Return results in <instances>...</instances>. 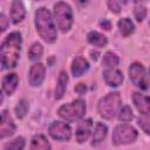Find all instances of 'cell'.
Listing matches in <instances>:
<instances>
[{"label":"cell","instance_id":"obj_1","mask_svg":"<svg viewBox=\"0 0 150 150\" xmlns=\"http://www.w3.org/2000/svg\"><path fill=\"white\" fill-rule=\"evenodd\" d=\"M22 38L19 32H12L0 45V66L5 69L14 68L20 57Z\"/></svg>","mask_w":150,"mask_h":150},{"label":"cell","instance_id":"obj_2","mask_svg":"<svg viewBox=\"0 0 150 150\" xmlns=\"http://www.w3.org/2000/svg\"><path fill=\"white\" fill-rule=\"evenodd\" d=\"M35 26L39 35L47 43H52L57 38L56 26L52 18L49 9L46 7H40L35 12Z\"/></svg>","mask_w":150,"mask_h":150},{"label":"cell","instance_id":"obj_3","mask_svg":"<svg viewBox=\"0 0 150 150\" xmlns=\"http://www.w3.org/2000/svg\"><path fill=\"white\" fill-rule=\"evenodd\" d=\"M98 112L105 120H111L121 108V96L117 91L107 94L98 102Z\"/></svg>","mask_w":150,"mask_h":150},{"label":"cell","instance_id":"obj_4","mask_svg":"<svg viewBox=\"0 0 150 150\" xmlns=\"http://www.w3.org/2000/svg\"><path fill=\"white\" fill-rule=\"evenodd\" d=\"M54 18L57 27L61 32L66 33L73 25V11L71 7L63 1H59L54 5Z\"/></svg>","mask_w":150,"mask_h":150},{"label":"cell","instance_id":"obj_5","mask_svg":"<svg viewBox=\"0 0 150 150\" xmlns=\"http://www.w3.org/2000/svg\"><path fill=\"white\" fill-rule=\"evenodd\" d=\"M59 115L68 122L80 120L86 112V103L83 100H75L59 108Z\"/></svg>","mask_w":150,"mask_h":150},{"label":"cell","instance_id":"obj_6","mask_svg":"<svg viewBox=\"0 0 150 150\" xmlns=\"http://www.w3.org/2000/svg\"><path fill=\"white\" fill-rule=\"evenodd\" d=\"M137 138V131L129 124H118L112 131V143L115 145L129 144Z\"/></svg>","mask_w":150,"mask_h":150},{"label":"cell","instance_id":"obj_7","mask_svg":"<svg viewBox=\"0 0 150 150\" xmlns=\"http://www.w3.org/2000/svg\"><path fill=\"white\" fill-rule=\"evenodd\" d=\"M129 77L136 87H138L141 89H146L148 88L149 81H148L146 70L143 67V64H141L138 62L131 63L130 67H129Z\"/></svg>","mask_w":150,"mask_h":150},{"label":"cell","instance_id":"obj_8","mask_svg":"<svg viewBox=\"0 0 150 150\" xmlns=\"http://www.w3.org/2000/svg\"><path fill=\"white\" fill-rule=\"evenodd\" d=\"M49 135L57 141H68L71 137V129L64 122L54 121L49 125Z\"/></svg>","mask_w":150,"mask_h":150},{"label":"cell","instance_id":"obj_9","mask_svg":"<svg viewBox=\"0 0 150 150\" xmlns=\"http://www.w3.org/2000/svg\"><path fill=\"white\" fill-rule=\"evenodd\" d=\"M15 132V124L7 110L0 114V138H6Z\"/></svg>","mask_w":150,"mask_h":150},{"label":"cell","instance_id":"obj_10","mask_svg":"<svg viewBox=\"0 0 150 150\" xmlns=\"http://www.w3.org/2000/svg\"><path fill=\"white\" fill-rule=\"evenodd\" d=\"M45 74H46V68L42 63L38 62L35 64H33L29 69V74H28V80L29 83L33 87H39L43 80H45Z\"/></svg>","mask_w":150,"mask_h":150},{"label":"cell","instance_id":"obj_11","mask_svg":"<svg viewBox=\"0 0 150 150\" xmlns=\"http://www.w3.org/2000/svg\"><path fill=\"white\" fill-rule=\"evenodd\" d=\"M91 128H93V122L90 118H86L81 121L76 128V141L79 143L86 142L90 135Z\"/></svg>","mask_w":150,"mask_h":150},{"label":"cell","instance_id":"obj_12","mask_svg":"<svg viewBox=\"0 0 150 150\" xmlns=\"http://www.w3.org/2000/svg\"><path fill=\"white\" fill-rule=\"evenodd\" d=\"M132 101L135 107L137 108V110L142 114V115H148L149 110H150V101L149 97L141 94V93H134L132 94Z\"/></svg>","mask_w":150,"mask_h":150},{"label":"cell","instance_id":"obj_13","mask_svg":"<svg viewBox=\"0 0 150 150\" xmlns=\"http://www.w3.org/2000/svg\"><path fill=\"white\" fill-rule=\"evenodd\" d=\"M103 77H104V81L108 86L110 87H117L120 86L122 82H123V74L122 71L117 70V69H107L104 73H103Z\"/></svg>","mask_w":150,"mask_h":150},{"label":"cell","instance_id":"obj_14","mask_svg":"<svg viewBox=\"0 0 150 150\" xmlns=\"http://www.w3.org/2000/svg\"><path fill=\"white\" fill-rule=\"evenodd\" d=\"M18 83H19L18 75L15 73H9L2 80V89L7 95H12L14 93V90L16 89Z\"/></svg>","mask_w":150,"mask_h":150},{"label":"cell","instance_id":"obj_15","mask_svg":"<svg viewBox=\"0 0 150 150\" xmlns=\"http://www.w3.org/2000/svg\"><path fill=\"white\" fill-rule=\"evenodd\" d=\"M89 69V63L83 56H77L71 62V73L74 76H81Z\"/></svg>","mask_w":150,"mask_h":150},{"label":"cell","instance_id":"obj_16","mask_svg":"<svg viewBox=\"0 0 150 150\" xmlns=\"http://www.w3.org/2000/svg\"><path fill=\"white\" fill-rule=\"evenodd\" d=\"M26 9L21 1H13L11 5V19L14 23H19L25 18Z\"/></svg>","mask_w":150,"mask_h":150},{"label":"cell","instance_id":"obj_17","mask_svg":"<svg viewBox=\"0 0 150 150\" xmlns=\"http://www.w3.org/2000/svg\"><path fill=\"white\" fill-rule=\"evenodd\" d=\"M67 83H68V75L66 71H60L59 77H57V82H56V87H55V91H54V96L56 100L62 98V96L66 93L67 89Z\"/></svg>","mask_w":150,"mask_h":150},{"label":"cell","instance_id":"obj_18","mask_svg":"<svg viewBox=\"0 0 150 150\" xmlns=\"http://www.w3.org/2000/svg\"><path fill=\"white\" fill-rule=\"evenodd\" d=\"M29 150H50V143L46 136L39 134L32 138Z\"/></svg>","mask_w":150,"mask_h":150},{"label":"cell","instance_id":"obj_19","mask_svg":"<svg viewBox=\"0 0 150 150\" xmlns=\"http://www.w3.org/2000/svg\"><path fill=\"white\" fill-rule=\"evenodd\" d=\"M107 132H108L107 125L103 124V123H101V122H97L96 125H95V129H94L91 145H97V144H100V143L105 138Z\"/></svg>","mask_w":150,"mask_h":150},{"label":"cell","instance_id":"obj_20","mask_svg":"<svg viewBox=\"0 0 150 150\" xmlns=\"http://www.w3.org/2000/svg\"><path fill=\"white\" fill-rule=\"evenodd\" d=\"M87 40H88V42L90 45L96 46V47H104L107 45V42H108L107 36L101 34V33H98V32H96V30L89 32L88 35H87Z\"/></svg>","mask_w":150,"mask_h":150},{"label":"cell","instance_id":"obj_21","mask_svg":"<svg viewBox=\"0 0 150 150\" xmlns=\"http://www.w3.org/2000/svg\"><path fill=\"white\" fill-rule=\"evenodd\" d=\"M118 29L123 36H129L134 32L135 26L129 18H123L118 21Z\"/></svg>","mask_w":150,"mask_h":150},{"label":"cell","instance_id":"obj_22","mask_svg":"<svg viewBox=\"0 0 150 150\" xmlns=\"http://www.w3.org/2000/svg\"><path fill=\"white\" fill-rule=\"evenodd\" d=\"M42 53H43V48H42V45L39 43V42H34L30 47H29V50H28V56L32 61H38L41 56H42Z\"/></svg>","mask_w":150,"mask_h":150},{"label":"cell","instance_id":"obj_23","mask_svg":"<svg viewBox=\"0 0 150 150\" xmlns=\"http://www.w3.org/2000/svg\"><path fill=\"white\" fill-rule=\"evenodd\" d=\"M120 62L118 60V56L112 53V52H107L104 55H103V59H102V64L104 67H108V68H112L115 66H117Z\"/></svg>","mask_w":150,"mask_h":150},{"label":"cell","instance_id":"obj_24","mask_svg":"<svg viewBox=\"0 0 150 150\" xmlns=\"http://www.w3.org/2000/svg\"><path fill=\"white\" fill-rule=\"evenodd\" d=\"M25 148V138L23 137H16L5 144L4 150H23Z\"/></svg>","mask_w":150,"mask_h":150},{"label":"cell","instance_id":"obj_25","mask_svg":"<svg viewBox=\"0 0 150 150\" xmlns=\"http://www.w3.org/2000/svg\"><path fill=\"white\" fill-rule=\"evenodd\" d=\"M132 117H134V114H132V110L129 105H124L118 111V120L122 122H129L132 120Z\"/></svg>","mask_w":150,"mask_h":150},{"label":"cell","instance_id":"obj_26","mask_svg":"<svg viewBox=\"0 0 150 150\" xmlns=\"http://www.w3.org/2000/svg\"><path fill=\"white\" fill-rule=\"evenodd\" d=\"M27 111H28V102L25 98H22L18 102V104L15 107V114L19 118H22V117H25Z\"/></svg>","mask_w":150,"mask_h":150},{"label":"cell","instance_id":"obj_27","mask_svg":"<svg viewBox=\"0 0 150 150\" xmlns=\"http://www.w3.org/2000/svg\"><path fill=\"white\" fill-rule=\"evenodd\" d=\"M134 15H135V18H136V20L138 22H142L145 19V16H146V8H145V6H143L141 4H136L135 9H134Z\"/></svg>","mask_w":150,"mask_h":150},{"label":"cell","instance_id":"obj_28","mask_svg":"<svg viewBox=\"0 0 150 150\" xmlns=\"http://www.w3.org/2000/svg\"><path fill=\"white\" fill-rule=\"evenodd\" d=\"M138 124H139V127H141L146 134H149V118H148V115H144L143 118H139Z\"/></svg>","mask_w":150,"mask_h":150},{"label":"cell","instance_id":"obj_29","mask_svg":"<svg viewBox=\"0 0 150 150\" xmlns=\"http://www.w3.org/2000/svg\"><path fill=\"white\" fill-rule=\"evenodd\" d=\"M8 26V19L4 13H0V34L6 30Z\"/></svg>","mask_w":150,"mask_h":150},{"label":"cell","instance_id":"obj_30","mask_svg":"<svg viewBox=\"0 0 150 150\" xmlns=\"http://www.w3.org/2000/svg\"><path fill=\"white\" fill-rule=\"evenodd\" d=\"M108 7H109V9L111 11V12H114V13H118L120 11H121V5H120V2H117V1H108Z\"/></svg>","mask_w":150,"mask_h":150},{"label":"cell","instance_id":"obj_31","mask_svg":"<svg viewBox=\"0 0 150 150\" xmlns=\"http://www.w3.org/2000/svg\"><path fill=\"white\" fill-rule=\"evenodd\" d=\"M75 90H76L77 93H80V94H83V93L86 91V86H84L83 83H79V86L75 88Z\"/></svg>","mask_w":150,"mask_h":150},{"label":"cell","instance_id":"obj_32","mask_svg":"<svg viewBox=\"0 0 150 150\" xmlns=\"http://www.w3.org/2000/svg\"><path fill=\"white\" fill-rule=\"evenodd\" d=\"M101 26H102V27H104V29H107V30H109V29H110V22H109V21H107V20H103V21L101 22Z\"/></svg>","mask_w":150,"mask_h":150},{"label":"cell","instance_id":"obj_33","mask_svg":"<svg viewBox=\"0 0 150 150\" xmlns=\"http://www.w3.org/2000/svg\"><path fill=\"white\" fill-rule=\"evenodd\" d=\"M2 101H4V94H2V91L0 90V104L2 103Z\"/></svg>","mask_w":150,"mask_h":150}]
</instances>
